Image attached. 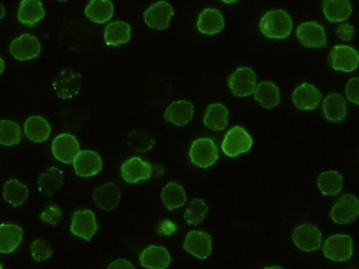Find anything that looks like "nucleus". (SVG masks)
Listing matches in <instances>:
<instances>
[{"mask_svg":"<svg viewBox=\"0 0 359 269\" xmlns=\"http://www.w3.org/2000/svg\"><path fill=\"white\" fill-rule=\"evenodd\" d=\"M260 32L270 39H285L292 34L293 21L289 13L283 9L269 11L261 18Z\"/></svg>","mask_w":359,"mask_h":269,"instance_id":"1","label":"nucleus"},{"mask_svg":"<svg viewBox=\"0 0 359 269\" xmlns=\"http://www.w3.org/2000/svg\"><path fill=\"white\" fill-rule=\"evenodd\" d=\"M82 88V76L73 69H63L53 81V88L59 99H71L79 95Z\"/></svg>","mask_w":359,"mask_h":269,"instance_id":"2","label":"nucleus"},{"mask_svg":"<svg viewBox=\"0 0 359 269\" xmlns=\"http://www.w3.org/2000/svg\"><path fill=\"white\" fill-rule=\"evenodd\" d=\"M189 157L191 163L198 168H210L218 160V147L210 138H199L190 147Z\"/></svg>","mask_w":359,"mask_h":269,"instance_id":"3","label":"nucleus"},{"mask_svg":"<svg viewBox=\"0 0 359 269\" xmlns=\"http://www.w3.org/2000/svg\"><path fill=\"white\" fill-rule=\"evenodd\" d=\"M253 145L252 137L249 132L240 126H234L233 128L226 132V137L222 142V151L224 155L231 158H236L238 156L248 153Z\"/></svg>","mask_w":359,"mask_h":269,"instance_id":"4","label":"nucleus"},{"mask_svg":"<svg viewBox=\"0 0 359 269\" xmlns=\"http://www.w3.org/2000/svg\"><path fill=\"white\" fill-rule=\"evenodd\" d=\"M228 86L236 97H248L255 93L257 74L250 67H239L228 78Z\"/></svg>","mask_w":359,"mask_h":269,"instance_id":"5","label":"nucleus"},{"mask_svg":"<svg viewBox=\"0 0 359 269\" xmlns=\"http://www.w3.org/2000/svg\"><path fill=\"white\" fill-rule=\"evenodd\" d=\"M324 256L333 261H347L354 254V243L349 235L330 236L323 246Z\"/></svg>","mask_w":359,"mask_h":269,"instance_id":"6","label":"nucleus"},{"mask_svg":"<svg viewBox=\"0 0 359 269\" xmlns=\"http://www.w3.org/2000/svg\"><path fill=\"white\" fill-rule=\"evenodd\" d=\"M359 214L358 198L354 194H344L332 207L331 219L336 224H349Z\"/></svg>","mask_w":359,"mask_h":269,"instance_id":"7","label":"nucleus"},{"mask_svg":"<svg viewBox=\"0 0 359 269\" xmlns=\"http://www.w3.org/2000/svg\"><path fill=\"white\" fill-rule=\"evenodd\" d=\"M174 17V9L172 5L165 0H159L157 3L149 6L144 13V20L147 27L155 30H166Z\"/></svg>","mask_w":359,"mask_h":269,"instance_id":"8","label":"nucleus"},{"mask_svg":"<svg viewBox=\"0 0 359 269\" xmlns=\"http://www.w3.org/2000/svg\"><path fill=\"white\" fill-rule=\"evenodd\" d=\"M297 36L301 44L306 48L322 49L327 47L328 40L325 29L316 21H307L297 28Z\"/></svg>","mask_w":359,"mask_h":269,"instance_id":"9","label":"nucleus"},{"mask_svg":"<svg viewBox=\"0 0 359 269\" xmlns=\"http://www.w3.org/2000/svg\"><path fill=\"white\" fill-rule=\"evenodd\" d=\"M292 241L297 249L310 253L320 249L322 244V233L318 226L305 223L293 230Z\"/></svg>","mask_w":359,"mask_h":269,"instance_id":"10","label":"nucleus"},{"mask_svg":"<svg viewBox=\"0 0 359 269\" xmlns=\"http://www.w3.org/2000/svg\"><path fill=\"white\" fill-rule=\"evenodd\" d=\"M9 52L13 59L18 61H29L39 57L41 53V43L38 38L32 34H22L11 42Z\"/></svg>","mask_w":359,"mask_h":269,"instance_id":"11","label":"nucleus"},{"mask_svg":"<svg viewBox=\"0 0 359 269\" xmlns=\"http://www.w3.org/2000/svg\"><path fill=\"white\" fill-rule=\"evenodd\" d=\"M184 249L196 258H208L212 253V238L206 232L191 230L186 236Z\"/></svg>","mask_w":359,"mask_h":269,"instance_id":"12","label":"nucleus"},{"mask_svg":"<svg viewBox=\"0 0 359 269\" xmlns=\"http://www.w3.org/2000/svg\"><path fill=\"white\" fill-rule=\"evenodd\" d=\"M71 232L84 241H91L97 230L95 215L91 210L76 211L72 216Z\"/></svg>","mask_w":359,"mask_h":269,"instance_id":"13","label":"nucleus"},{"mask_svg":"<svg viewBox=\"0 0 359 269\" xmlns=\"http://www.w3.org/2000/svg\"><path fill=\"white\" fill-rule=\"evenodd\" d=\"M121 174L124 181L134 184L149 180L153 174V168L151 163H146L140 157H133L123 163Z\"/></svg>","mask_w":359,"mask_h":269,"instance_id":"14","label":"nucleus"},{"mask_svg":"<svg viewBox=\"0 0 359 269\" xmlns=\"http://www.w3.org/2000/svg\"><path fill=\"white\" fill-rule=\"evenodd\" d=\"M74 171L81 178H91L97 176L103 168L101 157L99 153L92 151H79L73 160Z\"/></svg>","mask_w":359,"mask_h":269,"instance_id":"15","label":"nucleus"},{"mask_svg":"<svg viewBox=\"0 0 359 269\" xmlns=\"http://www.w3.org/2000/svg\"><path fill=\"white\" fill-rule=\"evenodd\" d=\"M358 52L349 46H336L331 52V64L334 70L353 72L358 67Z\"/></svg>","mask_w":359,"mask_h":269,"instance_id":"16","label":"nucleus"},{"mask_svg":"<svg viewBox=\"0 0 359 269\" xmlns=\"http://www.w3.org/2000/svg\"><path fill=\"white\" fill-rule=\"evenodd\" d=\"M79 151L80 146L73 134H61L53 140V153L55 158L60 163H73Z\"/></svg>","mask_w":359,"mask_h":269,"instance_id":"17","label":"nucleus"},{"mask_svg":"<svg viewBox=\"0 0 359 269\" xmlns=\"http://www.w3.org/2000/svg\"><path fill=\"white\" fill-rule=\"evenodd\" d=\"M292 99L299 111H312L320 105L322 94L312 84L303 83L295 88Z\"/></svg>","mask_w":359,"mask_h":269,"instance_id":"18","label":"nucleus"},{"mask_svg":"<svg viewBox=\"0 0 359 269\" xmlns=\"http://www.w3.org/2000/svg\"><path fill=\"white\" fill-rule=\"evenodd\" d=\"M94 202L103 211H113L121 202V190L114 182H107L103 186L93 190L92 193Z\"/></svg>","mask_w":359,"mask_h":269,"instance_id":"19","label":"nucleus"},{"mask_svg":"<svg viewBox=\"0 0 359 269\" xmlns=\"http://www.w3.org/2000/svg\"><path fill=\"white\" fill-rule=\"evenodd\" d=\"M198 32L206 36H215L224 28V18L222 11L216 8H207L198 17Z\"/></svg>","mask_w":359,"mask_h":269,"instance_id":"20","label":"nucleus"},{"mask_svg":"<svg viewBox=\"0 0 359 269\" xmlns=\"http://www.w3.org/2000/svg\"><path fill=\"white\" fill-rule=\"evenodd\" d=\"M195 106L187 101L172 102L165 111L164 117L166 122L176 126H185L193 120Z\"/></svg>","mask_w":359,"mask_h":269,"instance_id":"21","label":"nucleus"},{"mask_svg":"<svg viewBox=\"0 0 359 269\" xmlns=\"http://www.w3.org/2000/svg\"><path fill=\"white\" fill-rule=\"evenodd\" d=\"M142 266L149 269H165L170 265V255L163 246L151 245L142 251Z\"/></svg>","mask_w":359,"mask_h":269,"instance_id":"22","label":"nucleus"},{"mask_svg":"<svg viewBox=\"0 0 359 269\" xmlns=\"http://www.w3.org/2000/svg\"><path fill=\"white\" fill-rule=\"evenodd\" d=\"M65 184V174L60 169L51 167L40 174L38 189L43 197H53Z\"/></svg>","mask_w":359,"mask_h":269,"instance_id":"23","label":"nucleus"},{"mask_svg":"<svg viewBox=\"0 0 359 269\" xmlns=\"http://www.w3.org/2000/svg\"><path fill=\"white\" fill-rule=\"evenodd\" d=\"M41 0H22L19 6L18 20L25 26L32 27L45 18Z\"/></svg>","mask_w":359,"mask_h":269,"instance_id":"24","label":"nucleus"},{"mask_svg":"<svg viewBox=\"0 0 359 269\" xmlns=\"http://www.w3.org/2000/svg\"><path fill=\"white\" fill-rule=\"evenodd\" d=\"M24 230L16 224H0V253L11 254L20 246Z\"/></svg>","mask_w":359,"mask_h":269,"instance_id":"25","label":"nucleus"},{"mask_svg":"<svg viewBox=\"0 0 359 269\" xmlns=\"http://www.w3.org/2000/svg\"><path fill=\"white\" fill-rule=\"evenodd\" d=\"M25 134L32 143H45L51 134V125L43 117L30 116L25 123Z\"/></svg>","mask_w":359,"mask_h":269,"instance_id":"26","label":"nucleus"},{"mask_svg":"<svg viewBox=\"0 0 359 269\" xmlns=\"http://www.w3.org/2000/svg\"><path fill=\"white\" fill-rule=\"evenodd\" d=\"M229 120V111L222 103L210 104L203 117V124L208 130L222 132L226 128Z\"/></svg>","mask_w":359,"mask_h":269,"instance_id":"27","label":"nucleus"},{"mask_svg":"<svg viewBox=\"0 0 359 269\" xmlns=\"http://www.w3.org/2000/svg\"><path fill=\"white\" fill-rule=\"evenodd\" d=\"M324 116L332 123L343 122L346 118V102L341 94L332 93L323 102Z\"/></svg>","mask_w":359,"mask_h":269,"instance_id":"28","label":"nucleus"},{"mask_svg":"<svg viewBox=\"0 0 359 269\" xmlns=\"http://www.w3.org/2000/svg\"><path fill=\"white\" fill-rule=\"evenodd\" d=\"M84 13L94 24H105L114 15V5L111 0H91Z\"/></svg>","mask_w":359,"mask_h":269,"instance_id":"29","label":"nucleus"},{"mask_svg":"<svg viewBox=\"0 0 359 269\" xmlns=\"http://www.w3.org/2000/svg\"><path fill=\"white\" fill-rule=\"evenodd\" d=\"M3 197L11 207H21L28 200V186L19 181L18 179H11L4 184Z\"/></svg>","mask_w":359,"mask_h":269,"instance_id":"30","label":"nucleus"},{"mask_svg":"<svg viewBox=\"0 0 359 269\" xmlns=\"http://www.w3.org/2000/svg\"><path fill=\"white\" fill-rule=\"evenodd\" d=\"M132 36L130 25L124 21H113L107 25L104 32V41L111 47H118L128 43Z\"/></svg>","mask_w":359,"mask_h":269,"instance_id":"31","label":"nucleus"},{"mask_svg":"<svg viewBox=\"0 0 359 269\" xmlns=\"http://www.w3.org/2000/svg\"><path fill=\"white\" fill-rule=\"evenodd\" d=\"M324 16L331 22H343L351 17L353 7L349 0H324Z\"/></svg>","mask_w":359,"mask_h":269,"instance_id":"32","label":"nucleus"},{"mask_svg":"<svg viewBox=\"0 0 359 269\" xmlns=\"http://www.w3.org/2000/svg\"><path fill=\"white\" fill-rule=\"evenodd\" d=\"M255 99L266 109L278 106L281 102L278 86L270 81H263L255 88Z\"/></svg>","mask_w":359,"mask_h":269,"instance_id":"33","label":"nucleus"},{"mask_svg":"<svg viewBox=\"0 0 359 269\" xmlns=\"http://www.w3.org/2000/svg\"><path fill=\"white\" fill-rule=\"evenodd\" d=\"M162 201L167 210L174 211L186 205L187 194L180 184L170 182L163 189Z\"/></svg>","mask_w":359,"mask_h":269,"instance_id":"34","label":"nucleus"},{"mask_svg":"<svg viewBox=\"0 0 359 269\" xmlns=\"http://www.w3.org/2000/svg\"><path fill=\"white\" fill-rule=\"evenodd\" d=\"M318 186L323 195H336L343 190V176L339 171H325L318 177Z\"/></svg>","mask_w":359,"mask_h":269,"instance_id":"35","label":"nucleus"},{"mask_svg":"<svg viewBox=\"0 0 359 269\" xmlns=\"http://www.w3.org/2000/svg\"><path fill=\"white\" fill-rule=\"evenodd\" d=\"M153 134L145 130H132L128 134V146L132 151L136 153H149L155 145Z\"/></svg>","mask_w":359,"mask_h":269,"instance_id":"36","label":"nucleus"},{"mask_svg":"<svg viewBox=\"0 0 359 269\" xmlns=\"http://www.w3.org/2000/svg\"><path fill=\"white\" fill-rule=\"evenodd\" d=\"M20 142V126L13 120H0V145L11 147Z\"/></svg>","mask_w":359,"mask_h":269,"instance_id":"37","label":"nucleus"},{"mask_svg":"<svg viewBox=\"0 0 359 269\" xmlns=\"http://www.w3.org/2000/svg\"><path fill=\"white\" fill-rule=\"evenodd\" d=\"M208 214V205L203 199H194L188 205L184 218L190 226H201L206 220Z\"/></svg>","mask_w":359,"mask_h":269,"instance_id":"38","label":"nucleus"},{"mask_svg":"<svg viewBox=\"0 0 359 269\" xmlns=\"http://www.w3.org/2000/svg\"><path fill=\"white\" fill-rule=\"evenodd\" d=\"M51 244L45 238H36L32 244V256L38 263L47 261L53 256Z\"/></svg>","mask_w":359,"mask_h":269,"instance_id":"39","label":"nucleus"},{"mask_svg":"<svg viewBox=\"0 0 359 269\" xmlns=\"http://www.w3.org/2000/svg\"><path fill=\"white\" fill-rule=\"evenodd\" d=\"M40 220L48 226H57L62 220V211L57 205H48L40 213Z\"/></svg>","mask_w":359,"mask_h":269,"instance_id":"40","label":"nucleus"},{"mask_svg":"<svg viewBox=\"0 0 359 269\" xmlns=\"http://www.w3.org/2000/svg\"><path fill=\"white\" fill-rule=\"evenodd\" d=\"M359 78H353L348 81V83L346 85V90H345V93H346L347 99H348L351 103L355 104V105H358L359 104Z\"/></svg>","mask_w":359,"mask_h":269,"instance_id":"41","label":"nucleus"},{"mask_svg":"<svg viewBox=\"0 0 359 269\" xmlns=\"http://www.w3.org/2000/svg\"><path fill=\"white\" fill-rule=\"evenodd\" d=\"M336 32L339 34V38L343 41H349L353 38V34H354V29H353L351 25H341L336 30Z\"/></svg>","mask_w":359,"mask_h":269,"instance_id":"42","label":"nucleus"},{"mask_svg":"<svg viewBox=\"0 0 359 269\" xmlns=\"http://www.w3.org/2000/svg\"><path fill=\"white\" fill-rule=\"evenodd\" d=\"M107 268L134 269L135 267H134V265L130 261H126V259H116V261L111 263Z\"/></svg>","mask_w":359,"mask_h":269,"instance_id":"43","label":"nucleus"},{"mask_svg":"<svg viewBox=\"0 0 359 269\" xmlns=\"http://www.w3.org/2000/svg\"><path fill=\"white\" fill-rule=\"evenodd\" d=\"M6 16V9L5 7H4L3 4H0V21H1V19L4 18V17Z\"/></svg>","mask_w":359,"mask_h":269,"instance_id":"44","label":"nucleus"},{"mask_svg":"<svg viewBox=\"0 0 359 269\" xmlns=\"http://www.w3.org/2000/svg\"><path fill=\"white\" fill-rule=\"evenodd\" d=\"M5 61H4L3 57H0V76L5 71Z\"/></svg>","mask_w":359,"mask_h":269,"instance_id":"45","label":"nucleus"},{"mask_svg":"<svg viewBox=\"0 0 359 269\" xmlns=\"http://www.w3.org/2000/svg\"><path fill=\"white\" fill-rule=\"evenodd\" d=\"M222 3L226 4V5H230V4L237 3L239 0H222Z\"/></svg>","mask_w":359,"mask_h":269,"instance_id":"46","label":"nucleus"},{"mask_svg":"<svg viewBox=\"0 0 359 269\" xmlns=\"http://www.w3.org/2000/svg\"><path fill=\"white\" fill-rule=\"evenodd\" d=\"M55 1H59V3H65L67 0H55Z\"/></svg>","mask_w":359,"mask_h":269,"instance_id":"47","label":"nucleus"},{"mask_svg":"<svg viewBox=\"0 0 359 269\" xmlns=\"http://www.w3.org/2000/svg\"><path fill=\"white\" fill-rule=\"evenodd\" d=\"M0 269H3V266H1V265H0Z\"/></svg>","mask_w":359,"mask_h":269,"instance_id":"48","label":"nucleus"}]
</instances>
